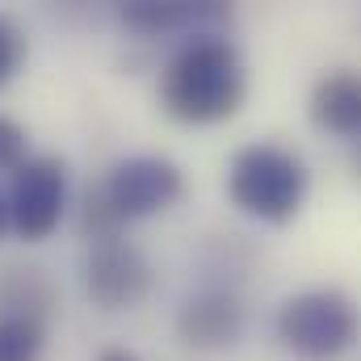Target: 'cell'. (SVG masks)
Returning <instances> with one entry per match:
<instances>
[{
    "mask_svg": "<svg viewBox=\"0 0 361 361\" xmlns=\"http://www.w3.org/2000/svg\"><path fill=\"white\" fill-rule=\"evenodd\" d=\"M248 72L227 34H193L160 72V109L180 126H214L240 114Z\"/></svg>",
    "mask_w": 361,
    "mask_h": 361,
    "instance_id": "cell-1",
    "label": "cell"
},
{
    "mask_svg": "<svg viewBox=\"0 0 361 361\" xmlns=\"http://www.w3.org/2000/svg\"><path fill=\"white\" fill-rule=\"evenodd\" d=\"M311 193V173L298 152L281 143H248L227 164V202L257 223H290Z\"/></svg>",
    "mask_w": 361,
    "mask_h": 361,
    "instance_id": "cell-2",
    "label": "cell"
},
{
    "mask_svg": "<svg viewBox=\"0 0 361 361\" xmlns=\"http://www.w3.org/2000/svg\"><path fill=\"white\" fill-rule=\"evenodd\" d=\"M273 332L298 361H336L361 341V307L336 286H311L281 298Z\"/></svg>",
    "mask_w": 361,
    "mask_h": 361,
    "instance_id": "cell-3",
    "label": "cell"
},
{
    "mask_svg": "<svg viewBox=\"0 0 361 361\" xmlns=\"http://www.w3.org/2000/svg\"><path fill=\"white\" fill-rule=\"evenodd\" d=\"M68 214V164L59 156H30L8 185V223L25 244H42Z\"/></svg>",
    "mask_w": 361,
    "mask_h": 361,
    "instance_id": "cell-4",
    "label": "cell"
},
{
    "mask_svg": "<svg viewBox=\"0 0 361 361\" xmlns=\"http://www.w3.org/2000/svg\"><path fill=\"white\" fill-rule=\"evenodd\" d=\"M101 193L109 197V206L118 210L122 223H135V219H152V214H164L169 206H177L185 193V173L169 156L143 152V156L118 160L101 180Z\"/></svg>",
    "mask_w": 361,
    "mask_h": 361,
    "instance_id": "cell-5",
    "label": "cell"
},
{
    "mask_svg": "<svg viewBox=\"0 0 361 361\" xmlns=\"http://www.w3.org/2000/svg\"><path fill=\"white\" fill-rule=\"evenodd\" d=\"M80 277H85L89 302L97 311H109V315L139 307L147 298V290H152V265H147V257L130 240H122V235L89 244V252L80 261Z\"/></svg>",
    "mask_w": 361,
    "mask_h": 361,
    "instance_id": "cell-6",
    "label": "cell"
},
{
    "mask_svg": "<svg viewBox=\"0 0 361 361\" xmlns=\"http://www.w3.org/2000/svg\"><path fill=\"white\" fill-rule=\"evenodd\" d=\"M177 341L185 349H197V353H214V349H231L244 328H248V311L240 302L235 290H223V286H210V290H197L189 294L177 307Z\"/></svg>",
    "mask_w": 361,
    "mask_h": 361,
    "instance_id": "cell-7",
    "label": "cell"
},
{
    "mask_svg": "<svg viewBox=\"0 0 361 361\" xmlns=\"http://www.w3.org/2000/svg\"><path fill=\"white\" fill-rule=\"evenodd\" d=\"M122 25L139 38H173V34H223L231 21V4L219 0H130L122 4Z\"/></svg>",
    "mask_w": 361,
    "mask_h": 361,
    "instance_id": "cell-8",
    "label": "cell"
},
{
    "mask_svg": "<svg viewBox=\"0 0 361 361\" xmlns=\"http://www.w3.org/2000/svg\"><path fill=\"white\" fill-rule=\"evenodd\" d=\"M307 114H311V122L324 135L361 139V68H332V72H324L311 85Z\"/></svg>",
    "mask_w": 361,
    "mask_h": 361,
    "instance_id": "cell-9",
    "label": "cell"
},
{
    "mask_svg": "<svg viewBox=\"0 0 361 361\" xmlns=\"http://www.w3.org/2000/svg\"><path fill=\"white\" fill-rule=\"evenodd\" d=\"M59 307L55 277L42 265H4L0 269V315H25L47 324Z\"/></svg>",
    "mask_w": 361,
    "mask_h": 361,
    "instance_id": "cell-10",
    "label": "cell"
},
{
    "mask_svg": "<svg viewBox=\"0 0 361 361\" xmlns=\"http://www.w3.org/2000/svg\"><path fill=\"white\" fill-rule=\"evenodd\" d=\"M47 349V324L25 315H0V361H38Z\"/></svg>",
    "mask_w": 361,
    "mask_h": 361,
    "instance_id": "cell-11",
    "label": "cell"
},
{
    "mask_svg": "<svg viewBox=\"0 0 361 361\" xmlns=\"http://www.w3.org/2000/svg\"><path fill=\"white\" fill-rule=\"evenodd\" d=\"M122 219H118V210L109 206V197L101 193V185L85 193V202H80V235L97 244V240H114V235H122Z\"/></svg>",
    "mask_w": 361,
    "mask_h": 361,
    "instance_id": "cell-12",
    "label": "cell"
},
{
    "mask_svg": "<svg viewBox=\"0 0 361 361\" xmlns=\"http://www.w3.org/2000/svg\"><path fill=\"white\" fill-rule=\"evenodd\" d=\"M21 63H25V34L8 13H0V89L21 72Z\"/></svg>",
    "mask_w": 361,
    "mask_h": 361,
    "instance_id": "cell-13",
    "label": "cell"
},
{
    "mask_svg": "<svg viewBox=\"0 0 361 361\" xmlns=\"http://www.w3.org/2000/svg\"><path fill=\"white\" fill-rule=\"evenodd\" d=\"M30 160V135L17 118L0 114V173H17Z\"/></svg>",
    "mask_w": 361,
    "mask_h": 361,
    "instance_id": "cell-14",
    "label": "cell"
},
{
    "mask_svg": "<svg viewBox=\"0 0 361 361\" xmlns=\"http://www.w3.org/2000/svg\"><path fill=\"white\" fill-rule=\"evenodd\" d=\"M4 231H13V223H8V193L0 189V240H4Z\"/></svg>",
    "mask_w": 361,
    "mask_h": 361,
    "instance_id": "cell-15",
    "label": "cell"
},
{
    "mask_svg": "<svg viewBox=\"0 0 361 361\" xmlns=\"http://www.w3.org/2000/svg\"><path fill=\"white\" fill-rule=\"evenodd\" d=\"M97 361H139V357H135L130 349H105V353H101Z\"/></svg>",
    "mask_w": 361,
    "mask_h": 361,
    "instance_id": "cell-16",
    "label": "cell"
}]
</instances>
